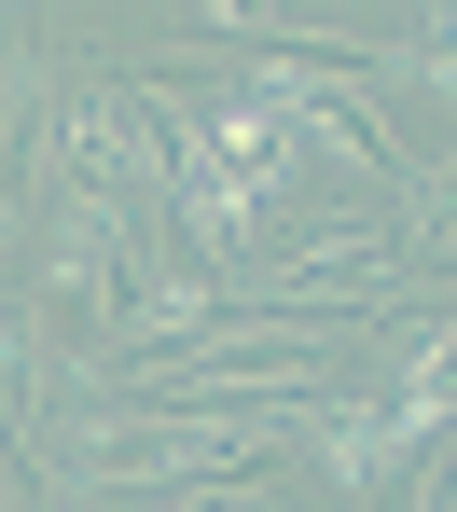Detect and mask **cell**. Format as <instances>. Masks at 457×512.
Listing matches in <instances>:
<instances>
[{"label": "cell", "instance_id": "3957f363", "mask_svg": "<svg viewBox=\"0 0 457 512\" xmlns=\"http://www.w3.org/2000/svg\"><path fill=\"white\" fill-rule=\"evenodd\" d=\"M208 14H222V28H236V14H250V0H208Z\"/></svg>", "mask_w": 457, "mask_h": 512}, {"label": "cell", "instance_id": "6da1fadb", "mask_svg": "<svg viewBox=\"0 0 457 512\" xmlns=\"http://www.w3.org/2000/svg\"><path fill=\"white\" fill-rule=\"evenodd\" d=\"M264 443H277V416H222V429H208V416H181V429H153V443L97 429L84 457L111 471V485H194V471H222V457H264Z\"/></svg>", "mask_w": 457, "mask_h": 512}, {"label": "cell", "instance_id": "7a4b0ae2", "mask_svg": "<svg viewBox=\"0 0 457 512\" xmlns=\"http://www.w3.org/2000/svg\"><path fill=\"white\" fill-rule=\"evenodd\" d=\"M139 512H222V499H208V485H153Z\"/></svg>", "mask_w": 457, "mask_h": 512}]
</instances>
